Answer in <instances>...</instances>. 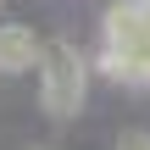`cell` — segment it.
Masks as SVG:
<instances>
[{"label":"cell","mask_w":150,"mask_h":150,"mask_svg":"<svg viewBox=\"0 0 150 150\" xmlns=\"http://www.w3.org/2000/svg\"><path fill=\"white\" fill-rule=\"evenodd\" d=\"M106 78L128 83V89H150V28L139 0H111L106 22H100V61Z\"/></svg>","instance_id":"6da1fadb"},{"label":"cell","mask_w":150,"mask_h":150,"mask_svg":"<svg viewBox=\"0 0 150 150\" xmlns=\"http://www.w3.org/2000/svg\"><path fill=\"white\" fill-rule=\"evenodd\" d=\"M33 72H39V106L56 122H67V117L83 111V100H89V56L72 39H45Z\"/></svg>","instance_id":"7a4b0ae2"},{"label":"cell","mask_w":150,"mask_h":150,"mask_svg":"<svg viewBox=\"0 0 150 150\" xmlns=\"http://www.w3.org/2000/svg\"><path fill=\"white\" fill-rule=\"evenodd\" d=\"M39 33L28 28V22H0V72L6 78H17V72H33V61H39Z\"/></svg>","instance_id":"3957f363"},{"label":"cell","mask_w":150,"mask_h":150,"mask_svg":"<svg viewBox=\"0 0 150 150\" xmlns=\"http://www.w3.org/2000/svg\"><path fill=\"white\" fill-rule=\"evenodd\" d=\"M117 150H150V134H145V128H134V134L117 139Z\"/></svg>","instance_id":"277c9868"},{"label":"cell","mask_w":150,"mask_h":150,"mask_svg":"<svg viewBox=\"0 0 150 150\" xmlns=\"http://www.w3.org/2000/svg\"><path fill=\"white\" fill-rule=\"evenodd\" d=\"M139 11H145V28H150V0H139Z\"/></svg>","instance_id":"5b68a950"}]
</instances>
